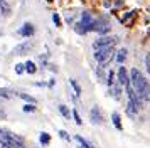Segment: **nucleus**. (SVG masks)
Here are the masks:
<instances>
[{"instance_id": "32", "label": "nucleus", "mask_w": 150, "mask_h": 148, "mask_svg": "<svg viewBox=\"0 0 150 148\" xmlns=\"http://www.w3.org/2000/svg\"><path fill=\"white\" fill-rule=\"evenodd\" d=\"M0 118H5V113H4L2 109H0Z\"/></svg>"}, {"instance_id": "26", "label": "nucleus", "mask_w": 150, "mask_h": 148, "mask_svg": "<svg viewBox=\"0 0 150 148\" xmlns=\"http://www.w3.org/2000/svg\"><path fill=\"white\" fill-rule=\"evenodd\" d=\"M143 103H150V81L145 87V93H143Z\"/></svg>"}, {"instance_id": "4", "label": "nucleus", "mask_w": 150, "mask_h": 148, "mask_svg": "<svg viewBox=\"0 0 150 148\" xmlns=\"http://www.w3.org/2000/svg\"><path fill=\"white\" fill-rule=\"evenodd\" d=\"M116 82L122 84L123 87H127L130 84V71L123 64H120L118 71H116Z\"/></svg>"}, {"instance_id": "2", "label": "nucleus", "mask_w": 150, "mask_h": 148, "mask_svg": "<svg viewBox=\"0 0 150 148\" xmlns=\"http://www.w3.org/2000/svg\"><path fill=\"white\" fill-rule=\"evenodd\" d=\"M115 46H103V47H98L95 49V59L100 66H106L110 64V61L115 57Z\"/></svg>"}, {"instance_id": "6", "label": "nucleus", "mask_w": 150, "mask_h": 148, "mask_svg": "<svg viewBox=\"0 0 150 148\" xmlns=\"http://www.w3.org/2000/svg\"><path fill=\"white\" fill-rule=\"evenodd\" d=\"M89 120L93 125H103L105 123V116H103V111L100 106H93L89 109Z\"/></svg>"}, {"instance_id": "14", "label": "nucleus", "mask_w": 150, "mask_h": 148, "mask_svg": "<svg viewBox=\"0 0 150 148\" xmlns=\"http://www.w3.org/2000/svg\"><path fill=\"white\" fill-rule=\"evenodd\" d=\"M111 121H113V125H115V128L118 130V131H122L123 130V125H122V116H120V113H111Z\"/></svg>"}, {"instance_id": "7", "label": "nucleus", "mask_w": 150, "mask_h": 148, "mask_svg": "<svg viewBox=\"0 0 150 148\" xmlns=\"http://www.w3.org/2000/svg\"><path fill=\"white\" fill-rule=\"evenodd\" d=\"M118 42V37H110V35H101L93 42V49H98V47H103V46H115Z\"/></svg>"}, {"instance_id": "31", "label": "nucleus", "mask_w": 150, "mask_h": 148, "mask_svg": "<svg viewBox=\"0 0 150 148\" xmlns=\"http://www.w3.org/2000/svg\"><path fill=\"white\" fill-rule=\"evenodd\" d=\"M135 12H137V10H132V12H128V13H127V15H123L122 22H127V20L130 19V17H133V15H135Z\"/></svg>"}, {"instance_id": "21", "label": "nucleus", "mask_w": 150, "mask_h": 148, "mask_svg": "<svg viewBox=\"0 0 150 148\" xmlns=\"http://www.w3.org/2000/svg\"><path fill=\"white\" fill-rule=\"evenodd\" d=\"M15 96H19L21 99H24L25 103H37V99H35L34 96H30V94H27V93H15Z\"/></svg>"}, {"instance_id": "5", "label": "nucleus", "mask_w": 150, "mask_h": 148, "mask_svg": "<svg viewBox=\"0 0 150 148\" xmlns=\"http://www.w3.org/2000/svg\"><path fill=\"white\" fill-rule=\"evenodd\" d=\"M110 29H111V25H110V22L105 17H100V19L95 20V25H93V30H96V32L100 34V35H106V34L110 32Z\"/></svg>"}, {"instance_id": "12", "label": "nucleus", "mask_w": 150, "mask_h": 148, "mask_svg": "<svg viewBox=\"0 0 150 148\" xmlns=\"http://www.w3.org/2000/svg\"><path fill=\"white\" fill-rule=\"evenodd\" d=\"M127 57H128V51L125 49V47H122V49H118L115 52V61L118 62V64H125V61H127Z\"/></svg>"}, {"instance_id": "29", "label": "nucleus", "mask_w": 150, "mask_h": 148, "mask_svg": "<svg viewBox=\"0 0 150 148\" xmlns=\"http://www.w3.org/2000/svg\"><path fill=\"white\" fill-rule=\"evenodd\" d=\"M59 136H61L64 141H71V136H69L68 131H64V130H59Z\"/></svg>"}, {"instance_id": "3", "label": "nucleus", "mask_w": 150, "mask_h": 148, "mask_svg": "<svg viewBox=\"0 0 150 148\" xmlns=\"http://www.w3.org/2000/svg\"><path fill=\"white\" fill-rule=\"evenodd\" d=\"M93 25H95L93 15H91L89 12H83L81 13V20L74 25V30H76V34L84 35V34H88L89 30H93Z\"/></svg>"}, {"instance_id": "20", "label": "nucleus", "mask_w": 150, "mask_h": 148, "mask_svg": "<svg viewBox=\"0 0 150 148\" xmlns=\"http://www.w3.org/2000/svg\"><path fill=\"white\" fill-rule=\"evenodd\" d=\"M25 64V73L27 74H35L37 73V66H35L34 61H27V62H24Z\"/></svg>"}, {"instance_id": "19", "label": "nucleus", "mask_w": 150, "mask_h": 148, "mask_svg": "<svg viewBox=\"0 0 150 148\" xmlns=\"http://www.w3.org/2000/svg\"><path fill=\"white\" fill-rule=\"evenodd\" d=\"M0 15H2V17H8V15H10V5L7 4V0L0 4Z\"/></svg>"}, {"instance_id": "23", "label": "nucleus", "mask_w": 150, "mask_h": 148, "mask_svg": "<svg viewBox=\"0 0 150 148\" xmlns=\"http://www.w3.org/2000/svg\"><path fill=\"white\" fill-rule=\"evenodd\" d=\"M115 76H116V74L113 73V71H111V69H110L108 73H106V81H105V82H106V84H108V87H110V86H113V84H115V82H116Z\"/></svg>"}, {"instance_id": "27", "label": "nucleus", "mask_w": 150, "mask_h": 148, "mask_svg": "<svg viewBox=\"0 0 150 148\" xmlns=\"http://www.w3.org/2000/svg\"><path fill=\"white\" fill-rule=\"evenodd\" d=\"M25 73V64H22V62H19V64H15V74H24Z\"/></svg>"}, {"instance_id": "16", "label": "nucleus", "mask_w": 150, "mask_h": 148, "mask_svg": "<svg viewBox=\"0 0 150 148\" xmlns=\"http://www.w3.org/2000/svg\"><path fill=\"white\" fill-rule=\"evenodd\" d=\"M57 109H59V113L62 114V118H64V120H71V118H73V114H71V109H69L68 106H66V104H59V106H57Z\"/></svg>"}, {"instance_id": "11", "label": "nucleus", "mask_w": 150, "mask_h": 148, "mask_svg": "<svg viewBox=\"0 0 150 148\" xmlns=\"http://www.w3.org/2000/svg\"><path fill=\"white\" fill-rule=\"evenodd\" d=\"M8 130H0V148H10V136Z\"/></svg>"}, {"instance_id": "28", "label": "nucleus", "mask_w": 150, "mask_h": 148, "mask_svg": "<svg viewBox=\"0 0 150 148\" xmlns=\"http://www.w3.org/2000/svg\"><path fill=\"white\" fill-rule=\"evenodd\" d=\"M52 22L56 24V27H61L62 22H61V17L57 15V13H52Z\"/></svg>"}, {"instance_id": "34", "label": "nucleus", "mask_w": 150, "mask_h": 148, "mask_svg": "<svg viewBox=\"0 0 150 148\" xmlns=\"http://www.w3.org/2000/svg\"><path fill=\"white\" fill-rule=\"evenodd\" d=\"M34 148H39V147H34Z\"/></svg>"}, {"instance_id": "33", "label": "nucleus", "mask_w": 150, "mask_h": 148, "mask_svg": "<svg viewBox=\"0 0 150 148\" xmlns=\"http://www.w3.org/2000/svg\"><path fill=\"white\" fill-rule=\"evenodd\" d=\"M78 148H84V147H81V145H78Z\"/></svg>"}, {"instance_id": "18", "label": "nucleus", "mask_w": 150, "mask_h": 148, "mask_svg": "<svg viewBox=\"0 0 150 148\" xmlns=\"http://www.w3.org/2000/svg\"><path fill=\"white\" fill-rule=\"evenodd\" d=\"M69 84H71L73 91H74V96H76V98H79V96H81V93H83V89H81V86H79V82H78L76 79H69Z\"/></svg>"}, {"instance_id": "8", "label": "nucleus", "mask_w": 150, "mask_h": 148, "mask_svg": "<svg viewBox=\"0 0 150 148\" xmlns=\"http://www.w3.org/2000/svg\"><path fill=\"white\" fill-rule=\"evenodd\" d=\"M32 47H34V44H32L30 40H25V42H22V44H19V46H15V49H14V54H15V56H22V54H29L30 51H32Z\"/></svg>"}, {"instance_id": "30", "label": "nucleus", "mask_w": 150, "mask_h": 148, "mask_svg": "<svg viewBox=\"0 0 150 148\" xmlns=\"http://www.w3.org/2000/svg\"><path fill=\"white\" fill-rule=\"evenodd\" d=\"M145 67H147V73L150 78V52H147V56H145Z\"/></svg>"}, {"instance_id": "10", "label": "nucleus", "mask_w": 150, "mask_h": 148, "mask_svg": "<svg viewBox=\"0 0 150 148\" xmlns=\"http://www.w3.org/2000/svg\"><path fill=\"white\" fill-rule=\"evenodd\" d=\"M138 111H140V108L137 106L135 103H132V101H128V103H127L125 113H127V116H128V118L135 120V118H137V114H138Z\"/></svg>"}, {"instance_id": "1", "label": "nucleus", "mask_w": 150, "mask_h": 148, "mask_svg": "<svg viewBox=\"0 0 150 148\" xmlns=\"http://www.w3.org/2000/svg\"><path fill=\"white\" fill-rule=\"evenodd\" d=\"M130 84L133 87V91L140 96V99L143 101V93H145V87L149 84V79L142 74L140 69H137V67L130 69Z\"/></svg>"}, {"instance_id": "24", "label": "nucleus", "mask_w": 150, "mask_h": 148, "mask_svg": "<svg viewBox=\"0 0 150 148\" xmlns=\"http://www.w3.org/2000/svg\"><path fill=\"white\" fill-rule=\"evenodd\" d=\"M71 114H73V120H74L76 125H78V126H81V125H83V120H81V116H79V113H78V109H76V108L71 111Z\"/></svg>"}, {"instance_id": "22", "label": "nucleus", "mask_w": 150, "mask_h": 148, "mask_svg": "<svg viewBox=\"0 0 150 148\" xmlns=\"http://www.w3.org/2000/svg\"><path fill=\"white\" fill-rule=\"evenodd\" d=\"M39 141H41L42 147H47L49 143H51V135L46 133V131H42V133L39 135Z\"/></svg>"}, {"instance_id": "9", "label": "nucleus", "mask_w": 150, "mask_h": 148, "mask_svg": "<svg viewBox=\"0 0 150 148\" xmlns=\"http://www.w3.org/2000/svg\"><path fill=\"white\" fill-rule=\"evenodd\" d=\"M34 32H35V29L30 22H25V24L19 29V34H21L22 37H25V39H30V37L34 35Z\"/></svg>"}, {"instance_id": "25", "label": "nucleus", "mask_w": 150, "mask_h": 148, "mask_svg": "<svg viewBox=\"0 0 150 148\" xmlns=\"http://www.w3.org/2000/svg\"><path fill=\"white\" fill-rule=\"evenodd\" d=\"M22 111H24V113H34L35 111V104L34 103H25V104L22 106Z\"/></svg>"}, {"instance_id": "17", "label": "nucleus", "mask_w": 150, "mask_h": 148, "mask_svg": "<svg viewBox=\"0 0 150 148\" xmlns=\"http://www.w3.org/2000/svg\"><path fill=\"white\" fill-rule=\"evenodd\" d=\"M74 140L78 141V145H81V147H84V148H96L95 145L91 143V141H88L86 138H83L81 135H76V136H74Z\"/></svg>"}, {"instance_id": "15", "label": "nucleus", "mask_w": 150, "mask_h": 148, "mask_svg": "<svg viewBox=\"0 0 150 148\" xmlns=\"http://www.w3.org/2000/svg\"><path fill=\"white\" fill-rule=\"evenodd\" d=\"M15 96V91L8 89V87H0V98L2 99H12Z\"/></svg>"}, {"instance_id": "13", "label": "nucleus", "mask_w": 150, "mask_h": 148, "mask_svg": "<svg viewBox=\"0 0 150 148\" xmlns=\"http://www.w3.org/2000/svg\"><path fill=\"white\" fill-rule=\"evenodd\" d=\"M122 89H123L122 84L115 82L113 86H110V96H113L115 99H120V96H122Z\"/></svg>"}]
</instances>
